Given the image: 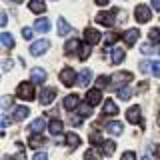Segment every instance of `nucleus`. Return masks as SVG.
<instances>
[{"mask_svg":"<svg viewBox=\"0 0 160 160\" xmlns=\"http://www.w3.org/2000/svg\"><path fill=\"white\" fill-rule=\"evenodd\" d=\"M16 94L18 98L22 100H34L36 92H34V82H20L18 88H16Z\"/></svg>","mask_w":160,"mask_h":160,"instance_id":"obj_1","label":"nucleus"},{"mask_svg":"<svg viewBox=\"0 0 160 160\" xmlns=\"http://www.w3.org/2000/svg\"><path fill=\"white\" fill-rule=\"evenodd\" d=\"M132 78H134V76H132L130 72H118L116 76L110 80V86L116 88V90H120L122 86H128V82H132Z\"/></svg>","mask_w":160,"mask_h":160,"instance_id":"obj_2","label":"nucleus"},{"mask_svg":"<svg viewBox=\"0 0 160 160\" xmlns=\"http://www.w3.org/2000/svg\"><path fill=\"white\" fill-rule=\"evenodd\" d=\"M134 16H136V20H138L140 24H144V22H150V18H152V12H150L148 6H144V4H138L136 10H134Z\"/></svg>","mask_w":160,"mask_h":160,"instance_id":"obj_3","label":"nucleus"},{"mask_svg":"<svg viewBox=\"0 0 160 160\" xmlns=\"http://www.w3.org/2000/svg\"><path fill=\"white\" fill-rule=\"evenodd\" d=\"M48 48H50L48 40H44V38L42 40H36V42L30 44V54H32V56H40V54H44Z\"/></svg>","mask_w":160,"mask_h":160,"instance_id":"obj_4","label":"nucleus"},{"mask_svg":"<svg viewBox=\"0 0 160 160\" xmlns=\"http://www.w3.org/2000/svg\"><path fill=\"white\" fill-rule=\"evenodd\" d=\"M60 82H62L64 86H72V84L76 82V72H74L72 68H64L62 72H60Z\"/></svg>","mask_w":160,"mask_h":160,"instance_id":"obj_5","label":"nucleus"},{"mask_svg":"<svg viewBox=\"0 0 160 160\" xmlns=\"http://www.w3.org/2000/svg\"><path fill=\"white\" fill-rule=\"evenodd\" d=\"M54 98H56V88H42V92H40V104L42 106H48Z\"/></svg>","mask_w":160,"mask_h":160,"instance_id":"obj_6","label":"nucleus"},{"mask_svg":"<svg viewBox=\"0 0 160 160\" xmlns=\"http://www.w3.org/2000/svg\"><path fill=\"white\" fill-rule=\"evenodd\" d=\"M140 116H142V110H140V106H130L126 110V120L130 124H138L140 122Z\"/></svg>","mask_w":160,"mask_h":160,"instance_id":"obj_7","label":"nucleus"},{"mask_svg":"<svg viewBox=\"0 0 160 160\" xmlns=\"http://www.w3.org/2000/svg\"><path fill=\"white\" fill-rule=\"evenodd\" d=\"M96 22L102 26H112L114 24V12H98L96 14Z\"/></svg>","mask_w":160,"mask_h":160,"instance_id":"obj_8","label":"nucleus"},{"mask_svg":"<svg viewBox=\"0 0 160 160\" xmlns=\"http://www.w3.org/2000/svg\"><path fill=\"white\" fill-rule=\"evenodd\" d=\"M86 102L90 104V106H96V104H100V102H102V90H100V88L90 90L88 96H86Z\"/></svg>","mask_w":160,"mask_h":160,"instance_id":"obj_9","label":"nucleus"},{"mask_svg":"<svg viewBox=\"0 0 160 160\" xmlns=\"http://www.w3.org/2000/svg\"><path fill=\"white\" fill-rule=\"evenodd\" d=\"M100 38L102 36H100V32L96 28H86L84 30V40H86L88 44H96V42H100Z\"/></svg>","mask_w":160,"mask_h":160,"instance_id":"obj_10","label":"nucleus"},{"mask_svg":"<svg viewBox=\"0 0 160 160\" xmlns=\"http://www.w3.org/2000/svg\"><path fill=\"white\" fill-rule=\"evenodd\" d=\"M30 76H32V82L34 84H42L44 80H46V70H44V68H32Z\"/></svg>","mask_w":160,"mask_h":160,"instance_id":"obj_11","label":"nucleus"},{"mask_svg":"<svg viewBox=\"0 0 160 160\" xmlns=\"http://www.w3.org/2000/svg\"><path fill=\"white\" fill-rule=\"evenodd\" d=\"M62 106L66 108V110H74L76 106H80V100H78L76 94H70V96H66V98L62 100Z\"/></svg>","mask_w":160,"mask_h":160,"instance_id":"obj_12","label":"nucleus"},{"mask_svg":"<svg viewBox=\"0 0 160 160\" xmlns=\"http://www.w3.org/2000/svg\"><path fill=\"white\" fill-rule=\"evenodd\" d=\"M138 36H140V30L138 28H130L126 34H124V42L128 44V46H134V42L138 40Z\"/></svg>","mask_w":160,"mask_h":160,"instance_id":"obj_13","label":"nucleus"},{"mask_svg":"<svg viewBox=\"0 0 160 160\" xmlns=\"http://www.w3.org/2000/svg\"><path fill=\"white\" fill-rule=\"evenodd\" d=\"M106 130H108V134H112V136H120L122 134V130H124V126H122V122H108L106 124Z\"/></svg>","mask_w":160,"mask_h":160,"instance_id":"obj_14","label":"nucleus"},{"mask_svg":"<svg viewBox=\"0 0 160 160\" xmlns=\"http://www.w3.org/2000/svg\"><path fill=\"white\" fill-rule=\"evenodd\" d=\"M34 30H36V32L46 34L48 30H50V20L48 18H38L36 22H34Z\"/></svg>","mask_w":160,"mask_h":160,"instance_id":"obj_15","label":"nucleus"},{"mask_svg":"<svg viewBox=\"0 0 160 160\" xmlns=\"http://www.w3.org/2000/svg\"><path fill=\"white\" fill-rule=\"evenodd\" d=\"M90 80H92V70L84 68L82 72H80V76H78V84H80L82 88H86L88 84H90Z\"/></svg>","mask_w":160,"mask_h":160,"instance_id":"obj_16","label":"nucleus"},{"mask_svg":"<svg viewBox=\"0 0 160 160\" xmlns=\"http://www.w3.org/2000/svg\"><path fill=\"white\" fill-rule=\"evenodd\" d=\"M28 8L32 10L34 14H42L44 10H46V4H44V0H30Z\"/></svg>","mask_w":160,"mask_h":160,"instance_id":"obj_17","label":"nucleus"},{"mask_svg":"<svg viewBox=\"0 0 160 160\" xmlns=\"http://www.w3.org/2000/svg\"><path fill=\"white\" fill-rule=\"evenodd\" d=\"M102 112L106 114V116H110V114H112V116H116V114H118V106H116V102H112V100H106V102H104Z\"/></svg>","mask_w":160,"mask_h":160,"instance_id":"obj_18","label":"nucleus"},{"mask_svg":"<svg viewBox=\"0 0 160 160\" xmlns=\"http://www.w3.org/2000/svg\"><path fill=\"white\" fill-rule=\"evenodd\" d=\"M76 50H80V40H68L66 44H64V54H72L76 52Z\"/></svg>","mask_w":160,"mask_h":160,"instance_id":"obj_19","label":"nucleus"},{"mask_svg":"<svg viewBox=\"0 0 160 160\" xmlns=\"http://www.w3.org/2000/svg\"><path fill=\"white\" fill-rule=\"evenodd\" d=\"M66 142H68V150H74L80 144V138H78V134H74V132H68L66 134Z\"/></svg>","mask_w":160,"mask_h":160,"instance_id":"obj_20","label":"nucleus"},{"mask_svg":"<svg viewBox=\"0 0 160 160\" xmlns=\"http://www.w3.org/2000/svg\"><path fill=\"white\" fill-rule=\"evenodd\" d=\"M28 114H30L28 106H16V110H14V120H24Z\"/></svg>","mask_w":160,"mask_h":160,"instance_id":"obj_21","label":"nucleus"},{"mask_svg":"<svg viewBox=\"0 0 160 160\" xmlns=\"http://www.w3.org/2000/svg\"><path fill=\"white\" fill-rule=\"evenodd\" d=\"M48 130H50V134H60L64 130V122H60V120H52V122L48 124Z\"/></svg>","mask_w":160,"mask_h":160,"instance_id":"obj_22","label":"nucleus"},{"mask_svg":"<svg viewBox=\"0 0 160 160\" xmlns=\"http://www.w3.org/2000/svg\"><path fill=\"white\" fill-rule=\"evenodd\" d=\"M0 42H2V46H4V48H12V46H14V38H12V34L2 32V34H0Z\"/></svg>","mask_w":160,"mask_h":160,"instance_id":"obj_23","label":"nucleus"},{"mask_svg":"<svg viewBox=\"0 0 160 160\" xmlns=\"http://www.w3.org/2000/svg\"><path fill=\"white\" fill-rule=\"evenodd\" d=\"M70 30H72V28H70V24L66 22V20H64V18H58V34H60V36H66Z\"/></svg>","mask_w":160,"mask_h":160,"instance_id":"obj_24","label":"nucleus"},{"mask_svg":"<svg viewBox=\"0 0 160 160\" xmlns=\"http://www.w3.org/2000/svg\"><path fill=\"white\" fill-rule=\"evenodd\" d=\"M114 150H116V144H114L112 140H106V142H102V154H104V156H110Z\"/></svg>","mask_w":160,"mask_h":160,"instance_id":"obj_25","label":"nucleus"},{"mask_svg":"<svg viewBox=\"0 0 160 160\" xmlns=\"http://www.w3.org/2000/svg\"><path fill=\"white\" fill-rule=\"evenodd\" d=\"M46 128V122H44L42 118H38V120H34L32 124H30V132H42V130Z\"/></svg>","mask_w":160,"mask_h":160,"instance_id":"obj_26","label":"nucleus"},{"mask_svg":"<svg viewBox=\"0 0 160 160\" xmlns=\"http://www.w3.org/2000/svg\"><path fill=\"white\" fill-rule=\"evenodd\" d=\"M110 58H112V64H120V62L124 60V50H122V48H114V50H112V56H110Z\"/></svg>","mask_w":160,"mask_h":160,"instance_id":"obj_27","label":"nucleus"},{"mask_svg":"<svg viewBox=\"0 0 160 160\" xmlns=\"http://www.w3.org/2000/svg\"><path fill=\"white\" fill-rule=\"evenodd\" d=\"M90 46H92V44H88V42H84L82 46H80V50H78V58L80 60H86L90 56Z\"/></svg>","mask_w":160,"mask_h":160,"instance_id":"obj_28","label":"nucleus"},{"mask_svg":"<svg viewBox=\"0 0 160 160\" xmlns=\"http://www.w3.org/2000/svg\"><path fill=\"white\" fill-rule=\"evenodd\" d=\"M118 98H120V100H130V98H132V88L122 86V88L118 90Z\"/></svg>","mask_w":160,"mask_h":160,"instance_id":"obj_29","label":"nucleus"},{"mask_svg":"<svg viewBox=\"0 0 160 160\" xmlns=\"http://www.w3.org/2000/svg\"><path fill=\"white\" fill-rule=\"evenodd\" d=\"M90 114H92V106H90L88 102L82 104V106L78 108V116H80V118H86V116H90Z\"/></svg>","mask_w":160,"mask_h":160,"instance_id":"obj_30","label":"nucleus"},{"mask_svg":"<svg viewBox=\"0 0 160 160\" xmlns=\"http://www.w3.org/2000/svg\"><path fill=\"white\" fill-rule=\"evenodd\" d=\"M148 38H150V42H152V44H158L160 42V28H152L148 32Z\"/></svg>","mask_w":160,"mask_h":160,"instance_id":"obj_31","label":"nucleus"},{"mask_svg":"<svg viewBox=\"0 0 160 160\" xmlns=\"http://www.w3.org/2000/svg\"><path fill=\"white\" fill-rule=\"evenodd\" d=\"M28 144H30V146H34V148H38V146H42V144H44V138L42 136H30V140H28Z\"/></svg>","mask_w":160,"mask_h":160,"instance_id":"obj_32","label":"nucleus"},{"mask_svg":"<svg viewBox=\"0 0 160 160\" xmlns=\"http://www.w3.org/2000/svg\"><path fill=\"white\" fill-rule=\"evenodd\" d=\"M0 104H2V108L6 110L10 108V104H12V96H2V100H0Z\"/></svg>","mask_w":160,"mask_h":160,"instance_id":"obj_33","label":"nucleus"},{"mask_svg":"<svg viewBox=\"0 0 160 160\" xmlns=\"http://www.w3.org/2000/svg\"><path fill=\"white\" fill-rule=\"evenodd\" d=\"M116 38H118V34L110 32V34H106V38H104V40H106V44L110 46V44H114V42H116Z\"/></svg>","mask_w":160,"mask_h":160,"instance_id":"obj_34","label":"nucleus"},{"mask_svg":"<svg viewBox=\"0 0 160 160\" xmlns=\"http://www.w3.org/2000/svg\"><path fill=\"white\" fill-rule=\"evenodd\" d=\"M140 70L146 74L148 70H152V62H146V60H144V62H140Z\"/></svg>","mask_w":160,"mask_h":160,"instance_id":"obj_35","label":"nucleus"},{"mask_svg":"<svg viewBox=\"0 0 160 160\" xmlns=\"http://www.w3.org/2000/svg\"><path fill=\"white\" fill-rule=\"evenodd\" d=\"M152 74L156 78H160V62H152Z\"/></svg>","mask_w":160,"mask_h":160,"instance_id":"obj_36","label":"nucleus"},{"mask_svg":"<svg viewBox=\"0 0 160 160\" xmlns=\"http://www.w3.org/2000/svg\"><path fill=\"white\" fill-rule=\"evenodd\" d=\"M84 160H96V152H94L92 148L86 150V154H84Z\"/></svg>","mask_w":160,"mask_h":160,"instance_id":"obj_37","label":"nucleus"},{"mask_svg":"<svg viewBox=\"0 0 160 160\" xmlns=\"http://www.w3.org/2000/svg\"><path fill=\"white\" fill-rule=\"evenodd\" d=\"M120 160H136V154H134V152H128V150H126V152L122 154V158H120Z\"/></svg>","mask_w":160,"mask_h":160,"instance_id":"obj_38","label":"nucleus"},{"mask_svg":"<svg viewBox=\"0 0 160 160\" xmlns=\"http://www.w3.org/2000/svg\"><path fill=\"white\" fill-rule=\"evenodd\" d=\"M32 160H48V154L46 152H36L32 156Z\"/></svg>","mask_w":160,"mask_h":160,"instance_id":"obj_39","label":"nucleus"},{"mask_svg":"<svg viewBox=\"0 0 160 160\" xmlns=\"http://www.w3.org/2000/svg\"><path fill=\"white\" fill-rule=\"evenodd\" d=\"M90 142H92V144L102 142V140H100V134H98V132H92V134H90Z\"/></svg>","mask_w":160,"mask_h":160,"instance_id":"obj_40","label":"nucleus"},{"mask_svg":"<svg viewBox=\"0 0 160 160\" xmlns=\"http://www.w3.org/2000/svg\"><path fill=\"white\" fill-rule=\"evenodd\" d=\"M96 84H98V88H102V86H106V84H108V78H106V76H100V78L96 80Z\"/></svg>","mask_w":160,"mask_h":160,"instance_id":"obj_41","label":"nucleus"},{"mask_svg":"<svg viewBox=\"0 0 160 160\" xmlns=\"http://www.w3.org/2000/svg\"><path fill=\"white\" fill-rule=\"evenodd\" d=\"M22 36L26 40H30V38H32V28H22Z\"/></svg>","mask_w":160,"mask_h":160,"instance_id":"obj_42","label":"nucleus"},{"mask_svg":"<svg viewBox=\"0 0 160 160\" xmlns=\"http://www.w3.org/2000/svg\"><path fill=\"white\" fill-rule=\"evenodd\" d=\"M0 124H2V128H6L8 124H10V118L8 116H2V118H0Z\"/></svg>","mask_w":160,"mask_h":160,"instance_id":"obj_43","label":"nucleus"},{"mask_svg":"<svg viewBox=\"0 0 160 160\" xmlns=\"http://www.w3.org/2000/svg\"><path fill=\"white\" fill-rule=\"evenodd\" d=\"M6 22H8V16H6V12H2V14H0V24L6 26Z\"/></svg>","mask_w":160,"mask_h":160,"instance_id":"obj_44","label":"nucleus"},{"mask_svg":"<svg viewBox=\"0 0 160 160\" xmlns=\"http://www.w3.org/2000/svg\"><path fill=\"white\" fill-rule=\"evenodd\" d=\"M152 8H154V10H158V12H160V0H152Z\"/></svg>","mask_w":160,"mask_h":160,"instance_id":"obj_45","label":"nucleus"},{"mask_svg":"<svg viewBox=\"0 0 160 160\" xmlns=\"http://www.w3.org/2000/svg\"><path fill=\"white\" fill-rule=\"evenodd\" d=\"M138 88H140V92H144V90L148 88V82H140V84H138Z\"/></svg>","mask_w":160,"mask_h":160,"instance_id":"obj_46","label":"nucleus"},{"mask_svg":"<svg viewBox=\"0 0 160 160\" xmlns=\"http://www.w3.org/2000/svg\"><path fill=\"white\" fill-rule=\"evenodd\" d=\"M140 50H142V54H150V52H152V48H150V46H142Z\"/></svg>","mask_w":160,"mask_h":160,"instance_id":"obj_47","label":"nucleus"},{"mask_svg":"<svg viewBox=\"0 0 160 160\" xmlns=\"http://www.w3.org/2000/svg\"><path fill=\"white\" fill-rule=\"evenodd\" d=\"M10 66H12V60H4V70H10Z\"/></svg>","mask_w":160,"mask_h":160,"instance_id":"obj_48","label":"nucleus"},{"mask_svg":"<svg viewBox=\"0 0 160 160\" xmlns=\"http://www.w3.org/2000/svg\"><path fill=\"white\" fill-rule=\"evenodd\" d=\"M94 2H96L98 6H106V4H108V0H94Z\"/></svg>","mask_w":160,"mask_h":160,"instance_id":"obj_49","label":"nucleus"},{"mask_svg":"<svg viewBox=\"0 0 160 160\" xmlns=\"http://www.w3.org/2000/svg\"><path fill=\"white\" fill-rule=\"evenodd\" d=\"M154 154H156V158H160V144H158L156 148H154Z\"/></svg>","mask_w":160,"mask_h":160,"instance_id":"obj_50","label":"nucleus"},{"mask_svg":"<svg viewBox=\"0 0 160 160\" xmlns=\"http://www.w3.org/2000/svg\"><path fill=\"white\" fill-rule=\"evenodd\" d=\"M2 160H12V158H10L8 154H4V156H2Z\"/></svg>","mask_w":160,"mask_h":160,"instance_id":"obj_51","label":"nucleus"},{"mask_svg":"<svg viewBox=\"0 0 160 160\" xmlns=\"http://www.w3.org/2000/svg\"><path fill=\"white\" fill-rule=\"evenodd\" d=\"M10 2H16V4H20V2H24V0H10Z\"/></svg>","mask_w":160,"mask_h":160,"instance_id":"obj_52","label":"nucleus"},{"mask_svg":"<svg viewBox=\"0 0 160 160\" xmlns=\"http://www.w3.org/2000/svg\"><path fill=\"white\" fill-rule=\"evenodd\" d=\"M142 160H150V158H148V156H144V158H142Z\"/></svg>","mask_w":160,"mask_h":160,"instance_id":"obj_53","label":"nucleus"},{"mask_svg":"<svg viewBox=\"0 0 160 160\" xmlns=\"http://www.w3.org/2000/svg\"><path fill=\"white\" fill-rule=\"evenodd\" d=\"M158 54H160V46H158Z\"/></svg>","mask_w":160,"mask_h":160,"instance_id":"obj_54","label":"nucleus"}]
</instances>
